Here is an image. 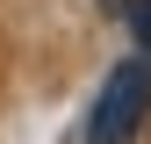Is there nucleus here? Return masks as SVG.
<instances>
[{
    "instance_id": "obj_1",
    "label": "nucleus",
    "mask_w": 151,
    "mask_h": 144,
    "mask_svg": "<svg viewBox=\"0 0 151 144\" xmlns=\"http://www.w3.org/2000/svg\"><path fill=\"white\" fill-rule=\"evenodd\" d=\"M144 115H151V65H115L108 86H101V101H93L86 137L93 144H129Z\"/></svg>"
},
{
    "instance_id": "obj_2",
    "label": "nucleus",
    "mask_w": 151,
    "mask_h": 144,
    "mask_svg": "<svg viewBox=\"0 0 151 144\" xmlns=\"http://www.w3.org/2000/svg\"><path fill=\"white\" fill-rule=\"evenodd\" d=\"M129 29H137V43L151 50V0H129Z\"/></svg>"
}]
</instances>
